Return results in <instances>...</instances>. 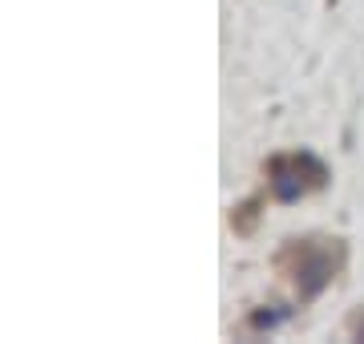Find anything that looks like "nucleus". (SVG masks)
<instances>
[{"label": "nucleus", "mask_w": 364, "mask_h": 344, "mask_svg": "<svg viewBox=\"0 0 364 344\" xmlns=\"http://www.w3.org/2000/svg\"><path fill=\"white\" fill-rule=\"evenodd\" d=\"M340 267H344V243L328 235L287 239L275 252V272L299 291V300H316L336 279Z\"/></svg>", "instance_id": "nucleus-1"}, {"label": "nucleus", "mask_w": 364, "mask_h": 344, "mask_svg": "<svg viewBox=\"0 0 364 344\" xmlns=\"http://www.w3.org/2000/svg\"><path fill=\"white\" fill-rule=\"evenodd\" d=\"M267 174H272V178H267V190H272V199H279V203H296V199L312 195V190H320V186L328 183L324 162L312 158V154H279V158H272Z\"/></svg>", "instance_id": "nucleus-2"}, {"label": "nucleus", "mask_w": 364, "mask_h": 344, "mask_svg": "<svg viewBox=\"0 0 364 344\" xmlns=\"http://www.w3.org/2000/svg\"><path fill=\"white\" fill-rule=\"evenodd\" d=\"M348 332H356V336H364V304H360V312H352V320H348Z\"/></svg>", "instance_id": "nucleus-3"}]
</instances>
